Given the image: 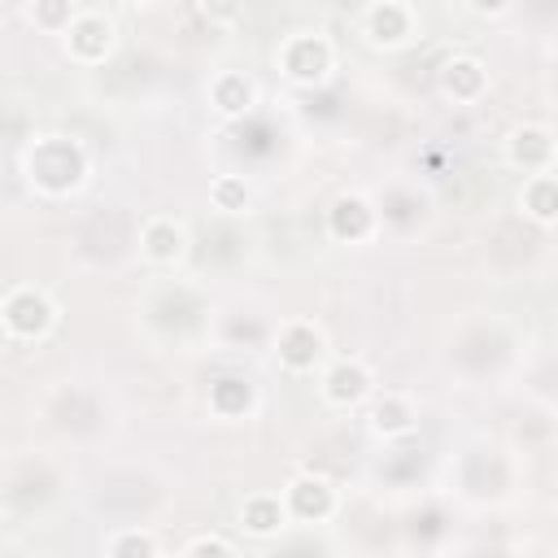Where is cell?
<instances>
[{
  "mask_svg": "<svg viewBox=\"0 0 558 558\" xmlns=\"http://www.w3.org/2000/svg\"><path fill=\"white\" fill-rule=\"evenodd\" d=\"M506 161L523 174H541L554 170V131L541 122H523L506 135Z\"/></svg>",
  "mask_w": 558,
  "mask_h": 558,
  "instance_id": "52a82bcc",
  "label": "cell"
},
{
  "mask_svg": "<svg viewBox=\"0 0 558 558\" xmlns=\"http://www.w3.org/2000/svg\"><path fill=\"white\" fill-rule=\"evenodd\" d=\"M209 105L222 113V118H244L253 105H257V83L240 70H222L214 83H209Z\"/></svg>",
  "mask_w": 558,
  "mask_h": 558,
  "instance_id": "4fadbf2b",
  "label": "cell"
},
{
  "mask_svg": "<svg viewBox=\"0 0 558 558\" xmlns=\"http://www.w3.org/2000/svg\"><path fill=\"white\" fill-rule=\"evenodd\" d=\"M183 554L187 558H201V554H240V545L235 541H227V536H214V532H205V536H192L187 545H183Z\"/></svg>",
  "mask_w": 558,
  "mask_h": 558,
  "instance_id": "7402d4cb",
  "label": "cell"
},
{
  "mask_svg": "<svg viewBox=\"0 0 558 558\" xmlns=\"http://www.w3.org/2000/svg\"><path fill=\"white\" fill-rule=\"evenodd\" d=\"M105 554H113V558H157V554H161V541H157L153 532L126 527V532L105 536Z\"/></svg>",
  "mask_w": 558,
  "mask_h": 558,
  "instance_id": "ac0fdd59",
  "label": "cell"
},
{
  "mask_svg": "<svg viewBox=\"0 0 558 558\" xmlns=\"http://www.w3.org/2000/svg\"><path fill=\"white\" fill-rule=\"evenodd\" d=\"M323 353H327V336H323V327H318L314 318H288V323L275 331V357H279V366L292 371V375L314 371V366L323 362Z\"/></svg>",
  "mask_w": 558,
  "mask_h": 558,
  "instance_id": "277c9868",
  "label": "cell"
},
{
  "mask_svg": "<svg viewBox=\"0 0 558 558\" xmlns=\"http://www.w3.org/2000/svg\"><path fill=\"white\" fill-rule=\"evenodd\" d=\"M519 205H523V214H527L532 222L549 227V222L558 218V179H554L549 170L527 174V179H523V192H519Z\"/></svg>",
  "mask_w": 558,
  "mask_h": 558,
  "instance_id": "2e32d148",
  "label": "cell"
},
{
  "mask_svg": "<svg viewBox=\"0 0 558 558\" xmlns=\"http://www.w3.org/2000/svg\"><path fill=\"white\" fill-rule=\"evenodd\" d=\"M253 401H257L253 384H248V379H235V375H227V379H218V384L209 388V405H214V414H222V418L248 414Z\"/></svg>",
  "mask_w": 558,
  "mask_h": 558,
  "instance_id": "e0dca14e",
  "label": "cell"
},
{
  "mask_svg": "<svg viewBox=\"0 0 558 558\" xmlns=\"http://www.w3.org/2000/svg\"><path fill=\"white\" fill-rule=\"evenodd\" d=\"M61 39H65V52H70V61H78V65H100L109 52H113V22L105 17V13H96V9H78L74 17H70V26L61 31Z\"/></svg>",
  "mask_w": 558,
  "mask_h": 558,
  "instance_id": "5b68a950",
  "label": "cell"
},
{
  "mask_svg": "<svg viewBox=\"0 0 558 558\" xmlns=\"http://www.w3.org/2000/svg\"><path fill=\"white\" fill-rule=\"evenodd\" d=\"M375 205L366 201V196H357V192H344V196H336L331 201V209H327V231L340 240V244H357V240H366L371 231H375Z\"/></svg>",
  "mask_w": 558,
  "mask_h": 558,
  "instance_id": "30bf717a",
  "label": "cell"
},
{
  "mask_svg": "<svg viewBox=\"0 0 558 558\" xmlns=\"http://www.w3.org/2000/svg\"><path fill=\"white\" fill-rule=\"evenodd\" d=\"M74 13H78L74 0H35V4H31V22H35L39 31H48V35H61Z\"/></svg>",
  "mask_w": 558,
  "mask_h": 558,
  "instance_id": "ffe728a7",
  "label": "cell"
},
{
  "mask_svg": "<svg viewBox=\"0 0 558 558\" xmlns=\"http://www.w3.org/2000/svg\"><path fill=\"white\" fill-rule=\"evenodd\" d=\"M140 248H144L148 262L174 266V262H183V253H187V227H183L179 218H170V214H153V218L140 227Z\"/></svg>",
  "mask_w": 558,
  "mask_h": 558,
  "instance_id": "9c48e42d",
  "label": "cell"
},
{
  "mask_svg": "<svg viewBox=\"0 0 558 558\" xmlns=\"http://www.w3.org/2000/svg\"><path fill=\"white\" fill-rule=\"evenodd\" d=\"M279 497H283L288 519H296V523H323V519L336 514V488H331V480L318 475V471L292 475Z\"/></svg>",
  "mask_w": 558,
  "mask_h": 558,
  "instance_id": "8992f818",
  "label": "cell"
},
{
  "mask_svg": "<svg viewBox=\"0 0 558 558\" xmlns=\"http://www.w3.org/2000/svg\"><path fill=\"white\" fill-rule=\"evenodd\" d=\"M440 87H445V96H453V100H480L484 96V87H488V70H484V61H475V57H449L445 65H440Z\"/></svg>",
  "mask_w": 558,
  "mask_h": 558,
  "instance_id": "5bb4252c",
  "label": "cell"
},
{
  "mask_svg": "<svg viewBox=\"0 0 558 558\" xmlns=\"http://www.w3.org/2000/svg\"><path fill=\"white\" fill-rule=\"evenodd\" d=\"M283 523H288V510H283V497L279 493H253V497H244V506H240V527L244 532L275 536Z\"/></svg>",
  "mask_w": 558,
  "mask_h": 558,
  "instance_id": "9a60e30c",
  "label": "cell"
},
{
  "mask_svg": "<svg viewBox=\"0 0 558 558\" xmlns=\"http://www.w3.org/2000/svg\"><path fill=\"white\" fill-rule=\"evenodd\" d=\"M0 327L13 340H44L57 327V305H52V296L44 288L22 283L0 301Z\"/></svg>",
  "mask_w": 558,
  "mask_h": 558,
  "instance_id": "3957f363",
  "label": "cell"
},
{
  "mask_svg": "<svg viewBox=\"0 0 558 558\" xmlns=\"http://www.w3.org/2000/svg\"><path fill=\"white\" fill-rule=\"evenodd\" d=\"M26 174H31V183H35L39 192L61 196V192H70V187L83 183V174H87V157H83V148H78L74 140H57V135H48V140H39V144L31 148V157H26Z\"/></svg>",
  "mask_w": 558,
  "mask_h": 558,
  "instance_id": "6da1fadb",
  "label": "cell"
},
{
  "mask_svg": "<svg viewBox=\"0 0 558 558\" xmlns=\"http://www.w3.org/2000/svg\"><path fill=\"white\" fill-rule=\"evenodd\" d=\"M196 9L209 26H235L244 17V0H196Z\"/></svg>",
  "mask_w": 558,
  "mask_h": 558,
  "instance_id": "44dd1931",
  "label": "cell"
},
{
  "mask_svg": "<svg viewBox=\"0 0 558 558\" xmlns=\"http://www.w3.org/2000/svg\"><path fill=\"white\" fill-rule=\"evenodd\" d=\"M375 392V375L362 357H340L323 371V397L327 405H357Z\"/></svg>",
  "mask_w": 558,
  "mask_h": 558,
  "instance_id": "ba28073f",
  "label": "cell"
},
{
  "mask_svg": "<svg viewBox=\"0 0 558 558\" xmlns=\"http://www.w3.org/2000/svg\"><path fill=\"white\" fill-rule=\"evenodd\" d=\"M279 70L283 78H292L296 87H314L327 83V74L336 70V48L327 35L318 31H296L279 44Z\"/></svg>",
  "mask_w": 558,
  "mask_h": 558,
  "instance_id": "7a4b0ae2",
  "label": "cell"
},
{
  "mask_svg": "<svg viewBox=\"0 0 558 558\" xmlns=\"http://www.w3.org/2000/svg\"><path fill=\"white\" fill-rule=\"evenodd\" d=\"M471 4H475L480 13H501V9L510 4V0H471Z\"/></svg>",
  "mask_w": 558,
  "mask_h": 558,
  "instance_id": "603a6c76",
  "label": "cell"
},
{
  "mask_svg": "<svg viewBox=\"0 0 558 558\" xmlns=\"http://www.w3.org/2000/svg\"><path fill=\"white\" fill-rule=\"evenodd\" d=\"M209 201L222 209V214H244L248 205V183L240 174H214L209 179Z\"/></svg>",
  "mask_w": 558,
  "mask_h": 558,
  "instance_id": "d6986e66",
  "label": "cell"
},
{
  "mask_svg": "<svg viewBox=\"0 0 558 558\" xmlns=\"http://www.w3.org/2000/svg\"><path fill=\"white\" fill-rule=\"evenodd\" d=\"M366 423H371L375 436L392 440V436H410V432H414L418 410H414V401H410L405 392H379V397L371 401V410H366Z\"/></svg>",
  "mask_w": 558,
  "mask_h": 558,
  "instance_id": "8fae6325",
  "label": "cell"
},
{
  "mask_svg": "<svg viewBox=\"0 0 558 558\" xmlns=\"http://www.w3.org/2000/svg\"><path fill=\"white\" fill-rule=\"evenodd\" d=\"M410 31H414L410 4H401V0H375V4L366 9V35H371L375 44L397 48V44L410 39Z\"/></svg>",
  "mask_w": 558,
  "mask_h": 558,
  "instance_id": "7c38bea8",
  "label": "cell"
}]
</instances>
